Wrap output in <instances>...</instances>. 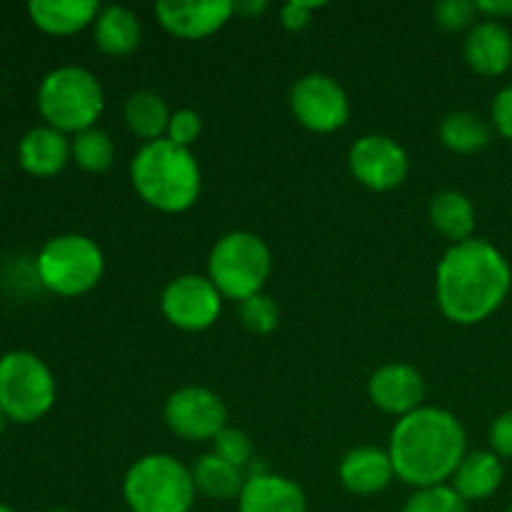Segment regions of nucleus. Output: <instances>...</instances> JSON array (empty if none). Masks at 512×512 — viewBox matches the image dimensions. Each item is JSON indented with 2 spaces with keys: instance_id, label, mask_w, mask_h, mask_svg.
Returning <instances> with one entry per match:
<instances>
[{
  "instance_id": "f257e3e1",
  "label": "nucleus",
  "mask_w": 512,
  "mask_h": 512,
  "mask_svg": "<svg viewBox=\"0 0 512 512\" xmlns=\"http://www.w3.org/2000/svg\"><path fill=\"white\" fill-rule=\"evenodd\" d=\"M512 285L508 258L490 240L450 245L435 273L438 308L450 323L478 325L505 303Z\"/></svg>"
},
{
  "instance_id": "f03ea898",
  "label": "nucleus",
  "mask_w": 512,
  "mask_h": 512,
  "mask_svg": "<svg viewBox=\"0 0 512 512\" xmlns=\"http://www.w3.org/2000/svg\"><path fill=\"white\" fill-rule=\"evenodd\" d=\"M388 453L395 478L415 490L448 485L468 455V435L453 413L423 405L395 423Z\"/></svg>"
},
{
  "instance_id": "c85d7f7f",
  "label": "nucleus",
  "mask_w": 512,
  "mask_h": 512,
  "mask_svg": "<svg viewBox=\"0 0 512 512\" xmlns=\"http://www.w3.org/2000/svg\"><path fill=\"white\" fill-rule=\"evenodd\" d=\"M213 453L218 458H223L225 463L235 465V468L245 470L253 463V440L243 433V430L225 428L223 433H218V438L213 440Z\"/></svg>"
},
{
  "instance_id": "0eeeda50",
  "label": "nucleus",
  "mask_w": 512,
  "mask_h": 512,
  "mask_svg": "<svg viewBox=\"0 0 512 512\" xmlns=\"http://www.w3.org/2000/svg\"><path fill=\"white\" fill-rule=\"evenodd\" d=\"M38 278L50 293L75 298L85 295L100 283L105 258L93 238L80 233L55 235L38 253Z\"/></svg>"
},
{
  "instance_id": "bb28decb",
  "label": "nucleus",
  "mask_w": 512,
  "mask_h": 512,
  "mask_svg": "<svg viewBox=\"0 0 512 512\" xmlns=\"http://www.w3.org/2000/svg\"><path fill=\"white\" fill-rule=\"evenodd\" d=\"M403 512H468V503L455 493L453 485H433L415 490Z\"/></svg>"
},
{
  "instance_id": "b1692460",
  "label": "nucleus",
  "mask_w": 512,
  "mask_h": 512,
  "mask_svg": "<svg viewBox=\"0 0 512 512\" xmlns=\"http://www.w3.org/2000/svg\"><path fill=\"white\" fill-rule=\"evenodd\" d=\"M170 115L173 113L168 110V103L153 90H135L125 100V123H128L130 133L143 143H155V140L165 138Z\"/></svg>"
},
{
  "instance_id": "393cba45",
  "label": "nucleus",
  "mask_w": 512,
  "mask_h": 512,
  "mask_svg": "<svg viewBox=\"0 0 512 512\" xmlns=\"http://www.w3.org/2000/svg\"><path fill=\"white\" fill-rule=\"evenodd\" d=\"M493 138L488 120L480 118L473 110H453L440 123V143L460 155H470L483 150Z\"/></svg>"
},
{
  "instance_id": "cd10ccee",
  "label": "nucleus",
  "mask_w": 512,
  "mask_h": 512,
  "mask_svg": "<svg viewBox=\"0 0 512 512\" xmlns=\"http://www.w3.org/2000/svg\"><path fill=\"white\" fill-rule=\"evenodd\" d=\"M240 323L253 335H270L280 323V310L270 295L258 293L240 303Z\"/></svg>"
},
{
  "instance_id": "7c9ffc66",
  "label": "nucleus",
  "mask_w": 512,
  "mask_h": 512,
  "mask_svg": "<svg viewBox=\"0 0 512 512\" xmlns=\"http://www.w3.org/2000/svg\"><path fill=\"white\" fill-rule=\"evenodd\" d=\"M200 130H203V120L200 115L195 113L193 108H180L170 115V123H168V133L165 138L170 143L180 145V148H193L195 140L200 138Z\"/></svg>"
},
{
  "instance_id": "aec40b11",
  "label": "nucleus",
  "mask_w": 512,
  "mask_h": 512,
  "mask_svg": "<svg viewBox=\"0 0 512 512\" xmlns=\"http://www.w3.org/2000/svg\"><path fill=\"white\" fill-rule=\"evenodd\" d=\"M28 13L50 35H73L95 23L100 5L95 0H33Z\"/></svg>"
},
{
  "instance_id": "20e7f679",
  "label": "nucleus",
  "mask_w": 512,
  "mask_h": 512,
  "mask_svg": "<svg viewBox=\"0 0 512 512\" xmlns=\"http://www.w3.org/2000/svg\"><path fill=\"white\" fill-rule=\"evenodd\" d=\"M38 108L50 128L78 135L98 123L105 108L103 85L88 68L60 65L40 83Z\"/></svg>"
},
{
  "instance_id": "1a4fd4ad",
  "label": "nucleus",
  "mask_w": 512,
  "mask_h": 512,
  "mask_svg": "<svg viewBox=\"0 0 512 512\" xmlns=\"http://www.w3.org/2000/svg\"><path fill=\"white\" fill-rule=\"evenodd\" d=\"M293 118L310 133H333L350 118V100L343 85L325 73H308L290 88Z\"/></svg>"
},
{
  "instance_id": "473e14b6",
  "label": "nucleus",
  "mask_w": 512,
  "mask_h": 512,
  "mask_svg": "<svg viewBox=\"0 0 512 512\" xmlns=\"http://www.w3.org/2000/svg\"><path fill=\"white\" fill-rule=\"evenodd\" d=\"M490 448L498 458H512V410H505L490 425Z\"/></svg>"
},
{
  "instance_id": "6ab92c4d",
  "label": "nucleus",
  "mask_w": 512,
  "mask_h": 512,
  "mask_svg": "<svg viewBox=\"0 0 512 512\" xmlns=\"http://www.w3.org/2000/svg\"><path fill=\"white\" fill-rule=\"evenodd\" d=\"M503 478V458H498L493 450H475L465 455L450 485L465 503H475V500H488L490 495L498 493Z\"/></svg>"
},
{
  "instance_id": "72a5a7b5",
  "label": "nucleus",
  "mask_w": 512,
  "mask_h": 512,
  "mask_svg": "<svg viewBox=\"0 0 512 512\" xmlns=\"http://www.w3.org/2000/svg\"><path fill=\"white\" fill-rule=\"evenodd\" d=\"M490 118H493L495 130H498L503 138L512 140V83L505 85V88L495 95Z\"/></svg>"
},
{
  "instance_id": "39448f33",
  "label": "nucleus",
  "mask_w": 512,
  "mask_h": 512,
  "mask_svg": "<svg viewBox=\"0 0 512 512\" xmlns=\"http://www.w3.org/2000/svg\"><path fill=\"white\" fill-rule=\"evenodd\" d=\"M193 473L168 453H150L135 460L123 480V498L130 512H193Z\"/></svg>"
},
{
  "instance_id": "4be33fe9",
  "label": "nucleus",
  "mask_w": 512,
  "mask_h": 512,
  "mask_svg": "<svg viewBox=\"0 0 512 512\" xmlns=\"http://www.w3.org/2000/svg\"><path fill=\"white\" fill-rule=\"evenodd\" d=\"M190 473H193V483L198 495L218 500V503L238 500L240 493H243L245 478H248L245 470L225 463V460L218 458L215 453L200 455V458L195 460L193 468H190Z\"/></svg>"
},
{
  "instance_id": "f8f14e48",
  "label": "nucleus",
  "mask_w": 512,
  "mask_h": 512,
  "mask_svg": "<svg viewBox=\"0 0 512 512\" xmlns=\"http://www.w3.org/2000/svg\"><path fill=\"white\" fill-rule=\"evenodd\" d=\"M348 168L360 185L388 193L405 183L410 170L408 153L390 135L370 133L355 140L348 153Z\"/></svg>"
},
{
  "instance_id": "58836bf2",
  "label": "nucleus",
  "mask_w": 512,
  "mask_h": 512,
  "mask_svg": "<svg viewBox=\"0 0 512 512\" xmlns=\"http://www.w3.org/2000/svg\"><path fill=\"white\" fill-rule=\"evenodd\" d=\"M50 512H70V510H50Z\"/></svg>"
},
{
  "instance_id": "2eb2a0df",
  "label": "nucleus",
  "mask_w": 512,
  "mask_h": 512,
  "mask_svg": "<svg viewBox=\"0 0 512 512\" xmlns=\"http://www.w3.org/2000/svg\"><path fill=\"white\" fill-rule=\"evenodd\" d=\"M465 63L483 78H498L512 65V35L498 20H478L463 43Z\"/></svg>"
},
{
  "instance_id": "2f4dec72",
  "label": "nucleus",
  "mask_w": 512,
  "mask_h": 512,
  "mask_svg": "<svg viewBox=\"0 0 512 512\" xmlns=\"http://www.w3.org/2000/svg\"><path fill=\"white\" fill-rule=\"evenodd\" d=\"M320 5L323 3H318V0H290L280 10V20H283V25L288 30H303L308 28L310 20H313V13Z\"/></svg>"
},
{
  "instance_id": "f704fd0d",
  "label": "nucleus",
  "mask_w": 512,
  "mask_h": 512,
  "mask_svg": "<svg viewBox=\"0 0 512 512\" xmlns=\"http://www.w3.org/2000/svg\"><path fill=\"white\" fill-rule=\"evenodd\" d=\"M478 15H485V20H505L512 15V0H478L475 3Z\"/></svg>"
},
{
  "instance_id": "f3484780",
  "label": "nucleus",
  "mask_w": 512,
  "mask_h": 512,
  "mask_svg": "<svg viewBox=\"0 0 512 512\" xmlns=\"http://www.w3.org/2000/svg\"><path fill=\"white\" fill-rule=\"evenodd\" d=\"M338 478L343 488L353 495H375L383 493L393 483L395 468L388 450L360 445L340 460Z\"/></svg>"
},
{
  "instance_id": "e433bc0d",
  "label": "nucleus",
  "mask_w": 512,
  "mask_h": 512,
  "mask_svg": "<svg viewBox=\"0 0 512 512\" xmlns=\"http://www.w3.org/2000/svg\"><path fill=\"white\" fill-rule=\"evenodd\" d=\"M5 423H8V415H5L3 410H0V435H3V430H5Z\"/></svg>"
},
{
  "instance_id": "412c9836",
  "label": "nucleus",
  "mask_w": 512,
  "mask_h": 512,
  "mask_svg": "<svg viewBox=\"0 0 512 512\" xmlns=\"http://www.w3.org/2000/svg\"><path fill=\"white\" fill-rule=\"evenodd\" d=\"M140 20L133 10L123 8V5H108L100 8L98 18L93 23V38L103 53L113 55V58H123L130 55L140 45Z\"/></svg>"
},
{
  "instance_id": "ea45409f",
  "label": "nucleus",
  "mask_w": 512,
  "mask_h": 512,
  "mask_svg": "<svg viewBox=\"0 0 512 512\" xmlns=\"http://www.w3.org/2000/svg\"><path fill=\"white\" fill-rule=\"evenodd\" d=\"M508 512H512V508H510V510H508Z\"/></svg>"
},
{
  "instance_id": "5701e85b",
  "label": "nucleus",
  "mask_w": 512,
  "mask_h": 512,
  "mask_svg": "<svg viewBox=\"0 0 512 512\" xmlns=\"http://www.w3.org/2000/svg\"><path fill=\"white\" fill-rule=\"evenodd\" d=\"M430 223L443 238L463 243L473 238L475 230V205L460 190H443L430 200Z\"/></svg>"
},
{
  "instance_id": "7ed1b4c3",
  "label": "nucleus",
  "mask_w": 512,
  "mask_h": 512,
  "mask_svg": "<svg viewBox=\"0 0 512 512\" xmlns=\"http://www.w3.org/2000/svg\"><path fill=\"white\" fill-rule=\"evenodd\" d=\"M130 183L150 208L183 213L198 203L203 175L193 150L163 138L140 145L130 160Z\"/></svg>"
},
{
  "instance_id": "a878e982",
  "label": "nucleus",
  "mask_w": 512,
  "mask_h": 512,
  "mask_svg": "<svg viewBox=\"0 0 512 512\" xmlns=\"http://www.w3.org/2000/svg\"><path fill=\"white\" fill-rule=\"evenodd\" d=\"M70 158L88 173H105L115 160V143L105 130L88 128L70 140Z\"/></svg>"
},
{
  "instance_id": "6e6552de",
  "label": "nucleus",
  "mask_w": 512,
  "mask_h": 512,
  "mask_svg": "<svg viewBox=\"0 0 512 512\" xmlns=\"http://www.w3.org/2000/svg\"><path fill=\"white\" fill-rule=\"evenodd\" d=\"M55 403V380L48 365L28 350L0 358V410L13 423H35Z\"/></svg>"
},
{
  "instance_id": "4468645a",
  "label": "nucleus",
  "mask_w": 512,
  "mask_h": 512,
  "mask_svg": "<svg viewBox=\"0 0 512 512\" xmlns=\"http://www.w3.org/2000/svg\"><path fill=\"white\" fill-rule=\"evenodd\" d=\"M160 25L170 35L183 40H203L218 33L235 15V3L230 0H210V3H168L155 5Z\"/></svg>"
},
{
  "instance_id": "c9c22d12",
  "label": "nucleus",
  "mask_w": 512,
  "mask_h": 512,
  "mask_svg": "<svg viewBox=\"0 0 512 512\" xmlns=\"http://www.w3.org/2000/svg\"><path fill=\"white\" fill-rule=\"evenodd\" d=\"M268 10V3L265 0H248V3H235V13L245 15V18H253V15H260Z\"/></svg>"
},
{
  "instance_id": "a211bd4d",
  "label": "nucleus",
  "mask_w": 512,
  "mask_h": 512,
  "mask_svg": "<svg viewBox=\"0 0 512 512\" xmlns=\"http://www.w3.org/2000/svg\"><path fill=\"white\" fill-rule=\"evenodd\" d=\"M18 160L30 175L50 178V175L60 173L70 160V140L60 130L40 125L23 135L18 145Z\"/></svg>"
},
{
  "instance_id": "c756f323",
  "label": "nucleus",
  "mask_w": 512,
  "mask_h": 512,
  "mask_svg": "<svg viewBox=\"0 0 512 512\" xmlns=\"http://www.w3.org/2000/svg\"><path fill=\"white\" fill-rule=\"evenodd\" d=\"M435 23L445 30H470L475 23H478V8L470 0H443L433 8Z\"/></svg>"
},
{
  "instance_id": "ddd939ff",
  "label": "nucleus",
  "mask_w": 512,
  "mask_h": 512,
  "mask_svg": "<svg viewBox=\"0 0 512 512\" xmlns=\"http://www.w3.org/2000/svg\"><path fill=\"white\" fill-rule=\"evenodd\" d=\"M368 395L375 408L400 420L423 408L425 380L413 365L388 363L370 375Z\"/></svg>"
},
{
  "instance_id": "4c0bfd02",
  "label": "nucleus",
  "mask_w": 512,
  "mask_h": 512,
  "mask_svg": "<svg viewBox=\"0 0 512 512\" xmlns=\"http://www.w3.org/2000/svg\"><path fill=\"white\" fill-rule=\"evenodd\" d=\"M0 512H15V510H13V508H8V505L0 503Z\"/></svg>"
},
{
  "instance_id": "9d476101",
  "label": "nucleus",
  "mask_w": 512,
  "mask_h": 512,
  "mask_svg": "<svg viewBox=\"0 0 512 512\" xmlns=\"http://www.w3.org/2000/svg\"><path fill=\"white\" fill-rule=\"evenodd\" d=\"M165 423L188 443H213L228 428V408L213 390L185 385L165 400Z\"/></svg>"
},
{
  "instance_id": "9b49d317",
  "label": "nucleus",
  "mask_w": 512,
  "mask_h": 512,
  "mask_svg": "<svg viewBox=\"0 0 512 512\" xmlns=\"http://www.w3.org/2000/svg\"><path fill=\"white\" fill-rule=\"evenodd\" d=\"M160 310L170 325L188 333L210 328L223 310V295L208 275L185 273L170 280L160 295Z\"/></svg>"
},
{
  "instance_id": "dca6fc26",
  "label": "nucleus",
  "mask_w": 512,
  "mask_h": 512,
  "mask_svg": "<svg viewBox=\"0 0 512 512\" xmlns=\"http://www.w3.org/2000/svg\"><path fill=\"white\" fill-rule=\"evenodd\" d=\"M238 512H308V498L295 480L263 470L245 478Z\"/></svg>"
},
{
  "instance_id": "423d86ee",
  "label": "nucleus",
  "mask_w": 512,
  "mask_h": 512,
  "mask_svg": "<svg viewBox=\"0 0 512 512\" xmlns=\"http://www.w3.org/2000/svg\"><path fill=\"white\" fill-rule=\"evenodd\" d=\"M273 270V255L265 240L250 230H233L213 245L208 255V278L228 300L263 293Z\"/></svg>"
}]
</instances>
